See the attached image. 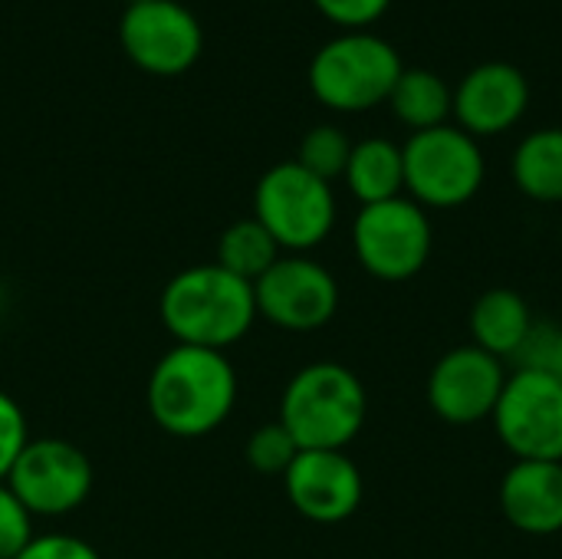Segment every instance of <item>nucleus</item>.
Segmentation results:
<instances>
[{
	"label": "nucleus",
	"instance_id": "1",
	"mask_svg": "<svg viewBox=\"0 0 562 559\" xmlns=\"http://www.w3.org/2000/svg\"><path fill=\"white\" fill-rule=\"evenodd\" d=\"M237 389V372L227 353L171 346L148 376L145 405L165 435L194 441L214 435L231 418Z\"/></svg>",
	"mask_w": 562,
	"mask_h": 559
},
{
	"label": "nucleus",
	"instance_id": "2",
	"mask_svg": "<svg viewBox=\"0 0 562 559\" xmlns=\"http://www.w3.org/2000/svg\"><path fill=\"white\" fill-rule=\"evenodd\" d=\"M158 316L178 346L227 353L257 323L254 283L227 273L217 264L184 267L165 283L158 297Z\"/></svg>",
	"mask_w": 562,
	"mask_h": 559
},
{
	"label": "nucleus",
	"instance_id": "3",
	"mask_svg": "<svg viewBox=\"0 0 562 559\" xmlns=\"http://www.w3.org/2000/svg\"><path fill=\"white\" fill-rule=\"evenodd\" d=\"M369 415L362 379L339 362H310L283 389L280 425L300 451H346Z\"/></svg>",
	"mask_w": 562,
	"mask_h": 559
},
{
	"label": "nucleus",
	"instance_id": "4",
	"mask_svg": "<svg viewBox=\"0 0 562 559\" xmlns=\"http://www.w3.org/2000/svg\"><path fill=\"white\" fill-rule=\"evenodd\" d=\"M402 69V56L389 40L349 30L319 46L310 63V89L326 109L366 112L389 102Z\"/></svg>",
	"mask_w": 562,
	"mask_h": 559
},
{
	"label": "nucleus",
	"instance_id": "5",
	"mask_svg": "<svg viewBox=\"0 0 562 559\" xmlns=\"http://www.w3.org/2000/svg\"><path fill=\"white\" fill-rule=\"evenodd\" d=\"M254 217L283 254H310L336 227L333 185L296 161H280L267 168L254 188Z\"/></svg>",
	"mask_w": 562,
	"mask_h": 559
},
{
	"label": "nucleus",
	"instance_id": "6",
	"mask_svg": "<svg viewBox=\"0 0 562 559\" xmlns=\"http://www.w3.org/2000/svg\"><path fill=\"white\" fill-rule=\"evenodd\" d=\"M405 191L422 208H461L468 204L487 175L484 152L474 135L458 125H438L412 132L402 145Z\"/></svg>",
	"mask_w": 562,
	"mask_h": 559
},
{
	"label": "nucleus",
	"instance_id": "7",
	"mask_svg": "<svg viewBox=\"0 0 562 559\" xmlns=\"http://www.w3.org/2000/svg\"><path fill=\"white\" fill-rule=\"evenodd\" d=\"M435 231L425 208L412 198L362 204L352 224V250L362 270L385 283L412 280L431 257Z\"/></svg>",
	"mask_w": 562,
	"mask_h": 559
},
{
	"label": "nucleus",
	"instance_id": "8",
	"mask_svg": "<svg viewBox=\"0 0 562 559\" xmlns=\"http://www.w3.org/2000/svg\"><path fill=\"white\" fill-rule=\"evenodd\" d=\"M92 461L66 438H30L7 474V488L30 517L76 514L92 494Z\"/></svg>",
	"mask_w": 562,
	"mask_h": 559
},
{
	"label": "nucleus",
	"instance_id": "9",
	"mask_svg": "<svg viewBox=\"0 0 562 559\" xmlns=\"http://www.w3.org/2000/svg\"><path fill=\"white\" fill-rule=\"evenodd\" d=\"M491 418L517 461H562V382L550 372L514 369Z\"/></svg>",
	"mask_w": 562,
	"mask_h": 559
},
{
	"label": "nucleus",
	"instance_id": "10",
	"mask_svg": "<svg viewBox=\"0 0 562 559\" xmlns=\"http://www.w3.org/2000/svg\"><path fill=\"white\" fill-rule=\"evenodd\" d=\"M257 320L286 333H316L339 310V283L319 260L283 254L257 283Z\"/></svg>",
	"mask_w": 562,
	"mask_h": 559
},
{
	"label": "nucleus",
	"instance_id": "11",
	"mask_svg": "<svg viewBox=\"0 0 562 559\" xmlns=\"http://www.w3.org/2000/svg\"><path fill=\"white\" fill-rule=\"evenodd\" d=\"M119 43L125 56L151 76L188 72L204 46L198 16L178 0L128 3L119 23Z\"/></svg>",
	"mask_w": 562,
	"mask_h": 559
},
{
	"label": "nucleus",
	"instance_id": "12",
	"mask_svg": "<svg viewBox=\"0 0 562 559\" xmlns=\"http://www.w3.org/2000/svg\"><path fill=\"white\" fill-rule=\"evenodd\" d=\"M507 385L504 362L477 346L445 353L428 376V405L448 425H477L494 415Z\"/></svg>",
	"mask_w": 562,
	"mask_h": 559
},
{
	"label": "nucleus",
	"instance_id": "13",
	"mask_svg": "<svg viewBox=\"0 0 562 559\" xmlns=\"http://www.w3.org/2000/svg\"><path fill=\"white\" fill-rule=\"evenodd\" d=\"M293 511L313 524H342L362 504V471L346 451H300L283 474Z\"/></svg>",
	"mask_w": 562,
	"mask_h": 559
},
{
	"label": "nucleus",
	"instance_id": "14",
	"mask_svg": "<svg viewBox=\"0 0 562 559\" xmlns=\"http://www.w3.org/2000/svg\"><path fill=\"white\" fill-rule=\"evenodd\" d=\"M451 115L458 119V128L468 135H501L514 128L527 105H530V82L514 63H481L474 66L458 89H451Z\"/></svg>",
	"mask_w": 562,
	"mask_h": 559
},
{
	"label": "nucleus",
	"instance_id": "15",
	"mask_svg": "<svg viewBox=\"0 0 562 559\" xmlns=\"http://www.w3.org/2000/svg\"><path fill=\"white\" fill-rule=\"evenodd\" d=\"M501 511L527 537L562 530V461H514L497 491Z\"/></svg>",
	"mask_w": 562,
	"mask_h": 559
},
{
	"label": "nucleus",
	"instance_id": "16",
	"mask_svg": "<svg viewBox=\"0 0 562 559\" xmlns=\"http://www.w3.org/2000/svg\"><path fill=\"white\" fill-rule=\"evenodd\" d=\"M530 326H533L530 303L510 287H494L481 293L471 306V339H474L471 346L491 353L501 362L514 359Z\"/></svg>",
	"mask_w": 562,
	"mask_h": 559
},
{
	"label": "nucleus",
	"instance_id": "17",
	"mask_svg": "<svg viewBox=\"0 0 562 559\" xmlns=\"http://www.w3.org/2000/svg\"><path fill=\"white\" fill-rule=\"evenodd\" d=\"M346 185L362 204H379L402 198L405 191V161L402 145L389 138H362L352 145L349 165H346Z\"/></svg>",
	"mask_w": 562,
	"mask_h": 559
},
{
	"label": "nucleus",
	"instance_id": "18",
	"mask_svg": "<svg viewBox=\"0 0 562 559\" xmlns=\"http://www.w3.org/2000/svg\"><path fill=\"white\" fill-rule=\"evenodd\" d=\"M510 175L517 188L543 204L562 201V128H537L530 132L510 161Z\"/></svg>",
	"mask_w": 562,
	"mask_h": 559
},
{
	"label": "nucleus",
	"instance_id": "19",
	"mask_svg": "<svg viewBox=\"0 0 562 559\" xmlns=\"http://www.w3.org/2000/svg\"><path fill=\"white\" fill-rule=\"evenodd\" d=\"M451 89L441 76H435L431 69H422V66H412V69H402L392 96H389V105L395 112V119L402 125H408L412 132H425V128H438V125H448L451 119Z\"/></svg>",
	"mask_w": 562,
	"mask_h": 559
},
{
	"label": "nucleus",
	"instance_id": "20",
	"mask_svg": "<svg viewBox=\"0 0 562 559\" xmlns=\"http://www.w3.org/2000/svg\"><path fill=\"white\" fill-rule=\"evenodd\" d=\"M280 257H283V250L270 237V231L257 217H244V221H234L221 234L214 264L224 267L227 273L247 280V283H257Z\"/></svg>",
	"mask_w": 562,
	"mask_h": 559
},
{
	"label": "nucleus",
	"instance_id": "21",
	"mask_svg": "<svg viewBox=\"0 0 562 559\" xmlns=\"http://www.w3.org/2000/svg\"><path fill=\"white\" fill-rule=\"evenodd\" d=\"M349 155H352V142H349V135L339 125H316V128H310L303 135L300 155L293 161L303 165L310 175H316V178L333 185L336 178L346 175Z\"/></svg>",
	"mask_w": 562,
	"mask_h": 559
},
{
	"label": "nucleus",
	"instance_id": "22",
	"mask_svg": "<svg viewBox=\"0 0 562 559\" xmlns=\"http://www.w3.org/2000/svg\"><path fill=\"white\" fill-rule=\"evenodd\" d=\"M247 465L257 471V474H267V478H283L290 471V465L296 461L300 455V445L293 441V435L280 425V422H267L260 425L250 438H247Z\"/></svg>",
	"mask_w": 562,
	"mask_h": 559
},
{
	"label": "nucleus",
	"instance_id": "23",
	"mask_svg": "<svg viewBox=\"0 0 562 559\" xmlns=\"http://www.w3.org/2000/svg\"><path fill=\"white\" fill-rule=\"evenodd\" d=\"M33 517L16 501V494L0 481V559H13L33 540Z\"/></svg>",
	"mask_w": 562,
	"mask_h": 559
},
{
	"label": "nucleus",
	"instance_id": "24",
	"mask_svg": "<svg viewBox=\"0 0 562 559\" xmlns=\"http://www.w3.org/2000/svg\"><path fill=\"white\" fill-rule=\"evenodd\" d=\"M30 441V425H26V412L20 409L16 399H10L7 392H0V481H7L13 461L20 458V451Z\"/></svg>",
	"mask_w": 562,
	"mask_h": 559
},
{
	"label": "nucleus",
	"instance_id": "25",
	"mask_svg": "<svg viewBox=\"0 0 562 559\" xmlns=\"http://www.w3.org/2000/svg\"><path fill=\"white\" fill-rule=\"evenodd\" d=\"M13 559H102L99 550L72 534H36Z\"/></svg>",
	"mask_w": 562,
	"mask_h": 559
},
{
	"label": "nucleus",
	"instance_id": "26",
	"mask_svg": "<svg viewBox=\"0 0 562 559\" xmlns=\"http://www.w3.org/2000/svg\"><path fill=\"white\" fill-rule=\"evenodd\" d=\"M323 16H329L333 23L346 26V30H362L369 23H375L392 0H313Z\"/></svg>",
	"mask_w": 562,
	"mask_h": 559
},
{
	"label": "nucleus",
	"instance_id": "27",
	"mask_svg": "<svg viewBox=\"0 0 562 559\" xmlns=\"http://www.w3.org/2000/svg\"><path fill=\"white\" fill-rule=\"evenodd\" d=\"M560 326L557 323H537L530 326V333L524 336L520 349L514 353V369H540L547 372V362H550V353H553V339H557Z\"/></svg>",
	"mask_w": 562,
	"mask_h": 559
},
{
	"label": "nucleus",
	"instance_id": "28",
	"mask_svg": "<svg viewBox=\"0 0 562 559\" xmlns=\"http://www.w3.org/2000/svg\"><path fill=\"white\" fill-rule=\"evenodd\" d=\"M547 372H550L553 379H560L562 382V326H560V333H557V339H553V353H550Z\"/></svg>",
	"mask_w": 562,
	"mask_h": 559
},
{
	"label": "nucleus",
	"instance_id": "29",
	"mask_svg": "<svg viewBox=\"0 0 562 559\" xmlns=\"http://www.w3.org/2000/svg\"><path fill=\"white\" fill-rule=\"evenodd\" d=\"M125 3H145V0H125Z\"/></svg>",
	"mask_w": 562,
	"mask_h": 559
}]
</instances>
